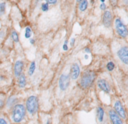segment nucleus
I'll return each mask as SVG.
<instances>
[{"label":"nucleus","mask_w":128,"mask_h":124,"mask_svg":"<svg viewBox=\"0 0 128 124\" xmlns=\"http://www.w3.org/2000/svg\"><path fill=\"white\" fill-rule=\"evenodd\" d=\"M26 109L23 103H17L10 109V121L13 124H21L26 117Z\"/></svg>","instance_id":"1"},{"label":"nucleus","mask_w":128,"mask_h":124,"mask_svg":"<svg viewBox=\"0 0 128 124\" xmlns=\"http://www.w3.org/2000/svg\"><path fill=\"white\" fill-rule=\"evenodd\" d=\"M115 57L122 67L128 68V44L125 42L117 43L115 49Z\"/></svg>","instance_id":"2"},{"label":"nucleus","mask_w":128,"mask_h":124,"mask_svg":"<svg viewBox=\"0 0 128 124\" xmlns=\"http://www.w3.org/2000/svg\"><path fill=\"white\" fill-rule=\"evenodd\" d=\"M95 80H96V73L92 70H86L80 74L78 85L81 89L86 90L89 89L94 84Z\"/></svg>","instance_id":"3"},{"label":"nucleus","mask_w":128,"mask_h":124,"mask_svg":"<svg viewBox=\"0 0 128 124\" xmlns=\"http://www.w3.org/2000/svg\"><path fill=\"white\" fill-rule=\"evenodd\" d=\"M24 105H25L26 112L30 116H34L39 110V99L37 96L31 95V96L27 97Z\"/></svg>","instance_id":"4"},{"label":"nucleus","mask_w":128,"mask_h":124,"mask_svg":"<svg viewBox=\"0 0 128 124\" xmlns=\"http://www.w3.org/2000/svg\"><path fill=\"white\" fill-rule=\"evenodd\" d=\"M113 25H114V29L115 32L117 33V35L122 38L125 39L128 36V28L126 26V24H124V22L122 21V19L120 17H116L113 20Z\"/></svg>","instance_id":"5"},{"label":"nucleus","mask_w":128,"mask_h":124,"mask_svg":"<svg viewBox=\"0 0 128 124\" xmlns=\"http://www.w3.org/2000/svg\"><path fill=\"white\" fill-rule=\"evenodd\" d=\"M123 120H125L126 118H127V111H126V108H125V106L123 105V103L120 101V100H118V99H115L114 101H113V104H112V107H111Z\"/></svg>","instance_id":"6"},{"label":"nucleus","mask_w":128,"mask_h":124,"mask_svg":"<svg viewBox=\"0 0 128 124\" xmlns=\"http://www.w3.org/2000/svg\"><path fill=\"white\" fill-rule=\"evenodd\" d=\"M107 115H108L110 124H125L124 120H123L112 108H109V109L107 110Z\"/></svg>","instance_id":"7"},{"label":"nucleus","mask_w":128,"mask_h":124,"mask_svg":"<svg viewBox=\"0 0 128 124\" xmlns=\"http://www.w3.org/2000/svg\"><path fill=\"white\" fill-rule=\"evenodd\" d=\"M70 85V76L67 73H62L58 80V86L61 91L67 90V88Z\"/></svg>","instance_id":"8"},{"label":"nucleus","mask_w":128,"mask_h":124,"mask_svg":"<svg viewBox=\"0 0 128 124\" xmlns=\"http://www.w3.org/2000/svg\"><path fill=\"white\" fill-rule=\"evenodd\" d=\"M96 86L100 91H102V92H104L106 94H109L111 92V86H110L109 82L104 78L97 79L96 80Z\"/></svg>","instance_id":"9"},{"label":"nucleus","mask_w":128,"mask_h":124,"mask_svg":"<svg viewBox=\"0 0 128 124\" xmlns=\"http://www.w3.org/2000/svg\"><path fill=\"white\" fill-rule=\"evenodd\" d=\"M96 121L98 124H107L106 112L102 106H98L96 108Z\"/></svg>","instance_id":"10"},{"label":"nucleus","mask_w":128,"mask_h":124,"mask_svg":"<svg viewBox=\"0 0 128 124\" xmlns=\"http://www.w3.org/2000/svg\"><path fill=\"white\" fill-rule=\"evenodd\" d=\"M102 23L106 28H110L113 23V14L110 10L106 9L102 15Z\"/></svg>","instance_id":"11"},{"label":"nucleus","mask_w":128,"mask_h":124,"mask_svg":"<svg viewBox=\"0 0 128 124\" xmlns=\"http://www.w3.org/2000/svg\"><path fill=\"white\" fill-rule=\"evenodd\" d=\"M80 74H81V69H80V66L77 62L73 63L70 67V73H69V76H70V79L71 80H77L79 77H80Z\"/></svg>","instance_id":"12"},{"label":"nucleus","mask_w":128,"mask_h":124,"mask_svg":"<svg viewBox=\"0 0 128 124\" xmlns=\"http://www.w3.org/2000/svg\"><path fill=\"white\" fill-rule=\"evenodd\" d=\"M23 69H24V62L22 60H17L14 63L13 66V72H14V76L18 77L23 73Z\"/></svg>","instance_id":"13"},{"label":"nucleus","mask_w":128,"mask_h":124,"mask_svg":"<svg viewBox=\"0 0 128 124\" xmlns=\"http://www.w3.org/2000/svg\"><path fill=\"white\" fill-rule=\"evenodd\" d=\"M18 103V98L16 96H10L9 98L6 99V104L5 107H7L8 109H11L13 106H15Z\"/></svg>","instance_id":"14"},{"label":"nucleus","mask_w":128,"mask_h":124,"mask_svg":"<svg viewBox=\"0 0 128 124\" xmlns=\"http://www.w3.org/2000/svg\"><path fill=\"white\" fill-rule=\"evenodd\" d=\"M27 84V79H26V75L25 74H21L20 76L17 77V85L19 88H24Z\"/></svg>","instance_id":"15"},{"label":"nucleus","mask_w":128,"mask_h":124,"mask_svg":"<svg viewBox=\"0 0 128 124\" xmlns=\"http://www.w3.org/2000/svg\"><path fill=\"white\" fill-rule=\"evenodd\" d=\"M79 11L80 12H84L86 11V9L88 8V1L87 0H82L79 2Z\"/></svg>","instance_id":"16"},{"label":"nucleus","mask_w":128,"mask_h":124,"mask_svg":"<svg viewBox=\"0 0 128 124\" xmlns=\"http://www.w3.org/2000/svg\"><path fill=\"white\" fill-rule=\"evenodd\" d=\"M35 70H36V61H32L29 65V67H28V75L32 76L34 74Z\"/></svg>","instance_id":"17"},{"label":"nucleus","mask_w":128,"mask_h":124,"mask_svg":"<svg viewBox=\"0 0 128 124\" xmlns=\"http://www.w3.org/2000/svg\"><path fill=\"white\" fill-rule=\"evenodd\" d=\"M5 104H6V96L4 93L0 92V110H3L5 108Z\"/></svg>","instance_id":"18"},{"label":"nucleus","mask_w":128,"mask_h":124,"mask_svg":"<svg viewBox=\"0 0 128 124\" xmlns=\"http://www.w3.org/2000/svg\"><path fill=\"white\" fill-rule=\"evenodd\" d=\"M0 124H11V121L6 115L1 114L0 115Z\"/></svg>","instance_id":"19"},{"label":"nucleus","mask_w":128,"mask_h":124,"mask_svg":"<svg viewBox=\"0 0 128 124\" xmlns=\"http://www.w3.org/2000/svg\"><path fill=\"white\" fill-rule=\"evenodd\" d=\"M11 38H12V40L14 42H18L19 41V35H18V33L15 30H12L11 31Z\"/></svg>","instance_id":"20"},{"label":"nucleus","mask_w":128,"mask_h":124,"mask_svg":"<svg viewBox=\"0 0 128 124\" xmlns=\"http://www.w3.org/2000/svg\"><path fill=\"white\" fill-rule=\"evenodd\" d=\"M106 69L108 71H113L115 69V63L112 62V61H109L107 64H106Z\"/></svg>","instance_id":"21"},{"label":"nucleus","mask_w":128,"mask_h":124,"mask_svg":"<svg viewBox=\"0 0 128 124\" xmlns=\"http://www.w3.org/2000/svg\"><path fill=\"white\" fill-rule=\"evenodd\" d=\"M31 35H32V30L30 27H26L25 28V38L26 39H30L31 38Z\"/></svg>","instance_id":"22"},{"label":"nucleus","mask_w":128,"mask_h":124,"mask_svg":"<svg viewBox=\"0 0 128 124\" xmlns=\"http://www.w3.org/2000/svg\"><path fill=\"white\" fill-rule=\"evenodd\" d=\"M6 11V3L5 2H0V16L4 15Z\"/></svg>","instance_id":"23"},{"label":"nucleus","mask_w":128,"mask_h":124,"mask_svg":"<svg viewBox=\"0 0 128 124\" xmlns=\"http://www.w3.org/2000/svg\"><path fill=\"white\" fill-rule=\"evenodd\" d=\"M41 10H42L43 12H46V11H48V10H49V4H47L46 2H43V3H41Z\"/></svg>","instance_id":"24"},{"label":"nucleus","mask_w":128,"mask_h":124,"mask_svg":"<svg viewBox=\"0 0 128 124\" xmlns=\"http://www.w3.org/2000/svg\"><path fill=\"white\" fill-rule=\"evenodd\" d=\"M46 3L47 4H52V5H55L57 3V0H46Z\"/></svg>","instance_id":"25"},{"label":"nucleus","mask_w":128,"mask_h":124,"mask_svg":"<svg viewBox=\"0 0 128 124\" xmlns=\"http://www.w3.org/2000/svg\"><path fill=\"white\" fill-rule=\"evenodd\" d=\"M99 8H100L101 10H104V11H105V10H106V4H105V3H101L100 6H99Z\"/></svg>","instance_id":"26"},{"label":"nucleus","mask_w":128,"mask_h":124,"mask_svg":"<svg viewBox=\"0 0 128 124\" xmlns=\"http://www.w3.org/2000/svg\"><path fill=\"white\" fill-rule=\"evenodd\" d=\"M67 44H68V40H65L64 41V45H63V49L66 51V50H68V46H67Z\"/></svg>","instance_id":"27"},{"label":"nucleus","mask_w":128,"mask_h":124,"mask_svg":"<svg viewBox=\"0 0 128 124\" xmlns=\"http://www.w3.org/2000/svg\"><path fill=\"white\" fill-rule=\"evenodd\" d=\"M74 43H75V38H72L71 41H70V45L71 46H74Z\"/></svg>","instance_id":"28"},{"label":"nucleus","mask_w":128,"mask_h":124,"mask_svg":"<svg viewBox=\"0 0 128 124\" xmlns=\"http://www.w3.org/2000/svg\"><path fill=\"white\" fill-rule=\"evenodd\" d=\"M30 43H31V44H34V43H35V39L30 38Z\"/></svg>","instance_id":"29"},{"label":"nucleus","mask_w":128,"mask_h":124,"mask_svg":"<svg viewBox=\"0 0 128 124\" xmlns=\"http://www.w3.org/2000/svg\"><path fill=\"white\" fill-rule=\"evenodd\" d=\"M85 52H86V53H90L91 51H90V49H89V48H85Z\"/></svg>","instance_id":"30"},{"label":"nucleus","mask_w":128,"mask_h":124,"mask_svg":"<svg viewBox=\"0 0 128 124\" xmlns=\"http://www.w3.org/2000/svg\"><path fill=\"white\" fill-rule=\"evenodd\" d=\"M124 4H128V0H122Z\"/></svg>","instance_id":"31"},{"label":"nucleus","mask_w":128,"mask_h":124,"mask_svg":"<svg viewBox=\"0 0 128 124\" xmlns=\"http://www.w3.org/2000/svg\"><path fill=\"white\" fill-rule=\"evenodd\" d=\"M45 124H51V122H50V120H47V121H46V123H45Z\"/></svg>","instance_id":"32"},{"label":"nucleus","mask_w":128,"mask_h":124,"mask_svg":"<svg viewBox=\"0 0 128 124\" xmlns=\"http://www.w3.org/2000/svg\"><path fill=\"white\" fill-rule=\"evenodd\" d=\"M100 2L101 3H105V0H100Z\"/></svg>","instance_id":"33"},{"label":"nucleus","mask_w":128,"mask_h":124,"mask_svg":"<svg viewBox=\"0 0 128 124\" xmlns=\"http://www.w3.org/2000/svg\"><path fill=\"white\" fill-rule=\"evenodd\" d=\"M76 1H77V2H80V1H82V0H76Z\"/></svg>","instance_id":"34"}]
</instances>
